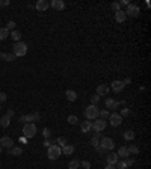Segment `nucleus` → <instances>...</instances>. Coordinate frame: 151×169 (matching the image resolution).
<instances>
[{"label":"nucleus","mask_w":151,"mask_h":169,"mask_svg":"<svg viewBox=\"0 0 151 169\" xmlns=\"http://www.w3.org/2000/svg\"><path fill=\"white\" fill-rule=\"evenodd\" d=\"M61 154H62V149H61V146H58V145H52V146L47 148V157H49L50 160L59 158Z\"/></svg>","instance_id":"4"},{"label":"nucleus","mask_w":151,"mask_h":169,"mask_svg":"<svg viewBox=\"0 0 151 169\" xmlns=\"http://www.w3.org/2000/svg\"><path fill=\"white\" fill-rule=\"evenodd\" d=\"M12 53L15 55V58H21V56H24V55L27 53V44L23 42V41L15 42L14 47H12Z\"/></svg>","instance_id":"1"},{"label":"nucleus","mask_w":151,"mask_h":169,"mask_svg":"<svg viewBox=\"0 0 151 169\" xmlns=\"http://www.w3.org/2000/svg\"><path fill=\"white\" fill-rule=\"evenodd\" d=\"M50 6L56 11H62V9H65V2L64 0H52Z\"/></svg>","instance_id":"12"},{"label":"nucleus","mask_w":151,"mask_h":169,"mask_svg":"<svg viewBox=\"0 0 151 169\" xmlns=\"http://www.w3.org/2000/svg\"><path fill=\"white\" fill-rule=\"evenodd\" d=\"M79 167H80V160L79 158H73L68 163V169H79Z\"/></svg>","instance_id":"23"},{"label":"nucleus","mask_w":151,"mask_h":169,"mask_svg":"<svg viewBox=\"0 0 151 169\" xmlns=\"http://www.w3.org/2000/svg\"><path fill=\"white\" fill-rule=\"evenodd\" d=\"M80 164H82L85 169H91V163H89V161H80Z\"/></svg>","instance_id":"40"},{"label":"nucleus","mask_w":151,"mask_h":169,"mask_svg":"<svg viewBox=\"0 0 151 169\" xmlns=\"http://www.w3.org/2000/svg\"><path fill=\"white\" fill-rule=\"evenodd\" d=\"M118 157H122V158H127V157H130V154H128V151H127V146H121L119 149H118Z\"/></svg>","instance_id":"22"},{"label":"nucleus","mask_w":151,"mask_h":169,"mask_svg":"<svg viewBox=\"0 0 151 169\" xmlns=\"http://www.w3.org/2000/svg\"><path fill=\"white\" fill-rule=\"evenodd\" d=\"M109 115H110V113H109V110H107V109H103V110H100V112H98V118H100V119H104V121H106V119H109Z\"/></svg>","instance_id":"26"},{"label":"nucleus","mask_w":151,"mask_h":169,"mask_svg":"<svg viewBox=\"0 0 151 169\" xmlns=\"http://www.w3.org/2000/svg\"><path fill=\"white\" fill-rule=\"evenodd\" d=\"M61 149H62V152H64L65 155H71V154L74 152V146H73V145H68V143H67V145H64Z\"/></svg>","instance_id":"21"},{"label":"nucleus","mask_w":151,"mask_h":169,"mask_svg":"<svg viewBox=\"0 0 151 169\" xmlns=\"http://www.w3.org/2000/svg\"><path fill=\"white\" fill-rule=\"evenodd\" d=\"M94 137H95V139H101V133H95Z\"/></svg>","instance_id":"47"},{"label":"nucleus","mask_w":151,"mask_h":169,"mask_svg":"<svg viewBox=\"0 0 151 169\" xmlns=\"http://www.w3.org/2000/svg\"><path fill=\"white\" fill-rule=\"evenodd\" d=\"M124 89V83L121 80H113L112 82V91L113 92H121Z\"/></svg>","instance_id":"14"},{"label":"nucleus","mask_w":151,"mask_h":169,"mask_svg":"<svg viewBox=\"0 0 151 169\" xmlns=\"http://www.w3.org/2000/svg\"><path fill=\"white\" fill-rule=\"evenodd\" d=\"M119 115H121V118H124V116H128V115H130V109H128V107H124V109H121V113H119Z\"/></svg>","instance_id":"36"},{"label":"nucleus","mask_w":151,"mask_h":169,"mask_svg":"<svg viewBox=\"0 0 151 169\" xmlns=\"http://www.w3.org/2000/svg\"><path fill=\"white\" fill-rule=\"evenodd\" d=\"M0 6H3V2H2V0H0Z\"/></svg>","instance_id":"50"},{"label":"nucleus","mask_w":151,"mask_h":169,"mask_svg":"<svg viewBox=\"0 0 151 169\" xmlns=\"http://www.w3.org/2000/svg\"><path fill=\"white\" fill-rule=\"evenodd\" d=\"M9 5H11L9 0H5V2H3V6H9Z\"/></svg>","instance_id":"49"},{"label":"nucleus","mask_w":151,"mask_h":169,"mask_svg":"<svg viewBox=\"0 0 151 169\" xmlns=\"http://www.w3.org/2000/svg\"><path fill=\"white\" fill-rule=\"evenodd\" d=\"M104 169H116V167H115V164H107Z\"/></svg>","instance_id":"46"},{"label":"nucleus","mask_w":151,"mask_h":169,"mask_svg":"<svg viewBox=\"0 0 151 169\" xmlns=\"http://www.w3.org/2000/svg\"><path fill=\"white\" fill-rule=\"evenodd\" d=\"M65 97H67L68 101H76V100H77V94H76V91H73V89H68V91L65 92Z\"/></svg>","instance_id":"19"},{"label":"nucleus","mask_w":151,"mask_h":169,"mask_svg":"<svg viewBox=\"0 0 151 169\" xmlns=\"http://www.w3.org/2000/svg\"><path fill=\"white\" fill-rule=\"evenodd\" d=\"M56 145H58V146L67 145V137H58V139H56Z\"/></svg>","instance_id":"31"},{"label":"nucleus","mask_w":151,"mask_h":169,"mask_svg":"<svg viewBox=\"0 0 151 169\" xmlns=\"http://www.w3.org/2000/svg\"><path fill=\"white\" fill-rule=\"evenodd\" d=\"M124 12H125L127 17H137L139 12H140V9H139V6H136L133 3H128V6H127V9Z\"/></svg>","instance_id":"6"},{"label":"nucleus","mask_w":151,"mask_h":169,"mask_svg":"<svg viewBox=\"0 0 151 169\" xmlns=\"http://www.w3.org/2000/svg\"><path fill=\"white\" fill-rule=\"evenodd\" d=\"M9 36L15 41V42H18V41H21V32H18V30H12L11 33H9Z\"/></svg>","instance_id":"25"},{"label":"nucleus","mask_w":151,"mask_h":169,"mask_svg":"<svg viewBox=\"0 0 151 169\" xmlns=\"http://www.w3.org/2000/svg\"><path fill=\"white\" fill-rule=\"evenodd\" d=\"M127 151H128V154H139V148L136 146V145H130V146H127Z\"/></svg>","instance_id":"29"},{"label":"nucleus","mask_w":151,"mask_h":169,"mask_svg":"<svg viewBox=\"0 0 151 169\" xmlns=\"http://www.w3.org/2000/svg\"><path fill=\"white\" fill-rule=\"evenodd\" d=\"M100 146H101L104 151H112V149L115 148V142H113V139H110V137H101Z\"/></svg>","instance_id":"5"},{"label":"nucleus","mask_w":151,"mask_h":169,"mask_svg":"<svg viewBox=\"0 0 151 169\" xmlns=\"http://www.w3.org/2000/svg\"><path fill=\"white\" fill-rule=\"evenodd\" d=\"M115 20L118 21V23H124L125 20H127V15H125V12L121 9V11H118V12H115Z\"/></svg>","instance_id":"18"},{"label":"nucleus","mask_w":151,"mask_h":169,"mask_svg":"<svg viewBox=\"0 0 151 169\" xmlns=\"http://www.w3.org/2000/svg\"><path fill=\"white\" fill-rule=\"evenodd\" d=\"M106 160H107V164H116L118 160H119V157H118L116 152H110V154H107Z\"/></svg>","instance_id":"16"},{"label":"nucleus","mask_w":151,"mask_h":169,"mask_svg":"<svg viewBox=\"0 0 151 169\" xmlns=\"http://www.w3.org/2000/svg\"><path fill=\"white\" fill-rule=\"evenodd\" d=\"M98 101H100V95H97V94H95V95H92V97H91V104L97 106V103H98Z\"/></svg>","instance_id":"35"},{"label":"nucleus","mask_w":151,"mask_h":169,"mask_svg":"<svg viewBox=\"0 0 151 169\" xmlns=\"http://www.w3.org/2000/svg\"><path fill=\"white\" fill-rule=\"evenodd\" d=\"M6 29L9 30V32H12V30H15V21H8V24H6Z\"/></svg>","instance_id":"33"},{"label":"nucleus","mask_w":151,"mask_h":169,"mask_svg":"<svg viewBox=\"0 0 151 169\" xmlns=\"http://www.w3.org/2000/svg\"><path fill=\"white\" fill-rule=\"evenodd\" d=\"M91 143H92V146H94V148H97V146L100 145V139H95V137H92V139H91Z\"/></svg>","instance_id":"37"},{"label":"nucleus","mask_w":151,"mask_h":169,"mask_svg":"<svg viewBox=\"0 0 151 169\" xmlns=\"http://www.w3.org/2000/svg\"><path fill=\"white\" fill-rule=\"evenodd\" d=\"M122 83H124V86H125V85L131 83V79H130V77H127V79H124V80H122Z\"/></svg>","instance_id":"43"},{"label":"nucleus","mask_w":151,"mask_h":169,"mask_svg":"<svg viewBox=\"0 0 151 169\" xmlns=\"http://www.w3.org/2000/svg\"><path fill=\"white\" fill-rule=\"evenodd\" d=\"M92 128H94L97 133L104 131V128H106V121H104V119H100V118L94 119V122H92Z\"/></svg>","instance_id":"8"},{"label":"nucleus","mask_w":151,"mask_h":169,"mask_svg":"<svg viewBox=\"0 0 151 169\" xmlns=\"http://www.w3.org/2000/svg\"><path fill=\"white\" fill-rule=\"evenodd\" d=\"M6 115H8L9 118H12V116L15 115V112H14V109H8V112H6Z\"/></svg>","instance_id":"41"},{"label":"nucleus","mask_w":151,"mask_h":169,"mask_svg":"<svg viewBox=\"0 0 151 169\" xmlns=\"http://www.w3.org/2000/svg\"><path fill=\"white\" fill-rule=\"evenodd\" d=\"M118 106H119V101H116V100H113V98H107V100H106V107H107V109L115 110V109H118Z\"/></svg>","instance_id":"15"},{"label":"nucleus","mask_w":151,"mask_h":169,"mask_svg":"<svg viewBox=\"0 0 151 169\" xmlns=\"http://www.w3.org/2000/svg\"><path fill=\"white\" fill-rule=\"evenodd\" d=\"M36 125L33 124V122H29V124H24V127H23V134H24V137L26 139H30V137H33L35 134H36Z\"/></svg>","instance_id":"3"},{"label":"nucleus","mask_w":151,"mask_h":169,"mask_svg":"<svg viewBox=\"0 0 151 169\" xmlns=\"http://www.w3.org/2000/svg\"><path fill=\"white\" fill-rule=\"evenodd\" d=\"M6 98H8V95H6L5 92H0V104L5 103V101H6Z\"/></svg>","instance_id":"38"},{"label":"nucleus","mask_w":151,"mask_h":169,"mask_svg":"<svg viewBox=\"0 0 151 169\" xmlns=\"http://www.w3.org/2000/svg\"><path fill=\"white\" fill-rule=\"evenodd\" d=\"M122 137H124L125 140H133V139H134V131H131V130H127V131H124Z\"/></svg>","instance_id":"27"},{"label":"nucleus","mask_w":151,"mask_h":169,"mask_svg":"<svg viewBox=\"0 0 151 169\" xmlns=\"http://www.w3.org/2000/svg\"><path fill=\"white\" fill-rule=\"evenodd\" d=\"M109 122H110V125H112V127H118V125H121L122 118H121V115H119V113L113 112V113H110V115H109Z\"/></svg>","instance_id":"7"},{"label":"nucleus","mask_w":151,"mask_h":169,"mask_svg":"<svg viewBox=\"0 0 151 169\" xmlns=\"http://www.w3.org/2000/svg\"><path fill=\"white\" fill-rule=\"evenodd\" d=\"M42 136H44V139H50V136H52V131H50V128H42Z\"/></svg>","instance_id":"32"},{"label":"nucleus","mask_w":151,"mask_h":169,"mask_svg":"<svg viewBox=\"0 0 151 169\" xmlns=\"http://www.w3.org/2000/svg\"><path fill=\"white\" fill-rule=\"evenodd\" d=\"M0 110H2V106H0Z\"/></svg>","instance_id":"52"},{"label":"nucleus","mask_w":151,"mask_h":169,"mask_svg":"<svg viewBox=\"0 0 151 169\" xmlns=\"http://www.w3.org/2000/svg\"><path fill=\"white\" fill-rule=\"evenodd\" d=\"M80 128H82V131H83V133L94 131V128H92V121H83V122L80 124Z\"/></svg>","instance_id":"13"},{"label":"nucleus","mask_w":151,"mask_h":169,"mask_svg":"<svg viewBox=\"0 0 151 169\" xmlns=\"http://www.w3.org/2000/svg\"><path fill=\"white\" fill-rule=\"evenodd\" d=\"M97 151H98V152H106V151H104V149H103V148H101V146H100V145H98V146H97Z\"/></svg>","instance_id":"48"},{"label":"nucleus","mask_w":151,"mask_h":169,"mask_svg":"<svg viewBox=\"0 0 151 169\" xmlns=\"http://www.w3.org/2000/svg\"><path fill=\"white\" fill-rule=\"evenodd\" d=\"M8 151H9V154H11V155H20V154L23 152V149H21L20 146H12V148H11V149H8Z\"/></svg>","instance_id":"28"},{"label":"nucleus","mask_w":151,"mask_h":169,"mask_svg":"<svg viewBox=\"0 0 151 169\" xmlns=\"http://www.w3.org/2000/svg\"><path fill=\"white\" fill-rule=\"evenodd\" d=\"M9 124H11V118H9L8 115H3L2 118H0V125H2L3 128L9 127Z\"/></svg>","instance_id":"20"},{"label":"nucleus","mask_w":151,"mask_h":169,"mask_svg":"<svg viewBox=\"0 0 151 169\" xmlns=\"http://www.w3.org/2000/svg\"><path fill=\"white\" fill-rule=\"evenodd\" d=\"M49 6H50V3L47 2V0H38L36 5H35L36 11H39V12H46L49 9Z\"/></svg>","instance_id":"10"},{"label":"nucleus","mask_w":151,"mask_h":169,"mask_svg":"<svg viewBox=\"0 0 151 169\" xmlns=\"http://www.w3.org/2000/svg\"><path fill=\"white\" fill-rule=\"evenodd\" d=\"M35 119H36V121H39V119H41V115H39L38 112H35Z\"/></svg>","instance_id":"45"},{"label":"nucleus","mask_w":151,"mask_h":169,"mask_svg":"<svg viewBox=\"0 0 151 169\" xmlns=\"http://www.w3.org/2000/svg\"><path fill=\"white\" fill-rule=\"evenodd\" d=\"M109 86H106V85H98V88H97V95H100V97H103V95H107L109 94Z\"/></svg>","instance_id":"17"},{"label":"nucleus","mask_w":151,"mask_h":169,"mask_svg":"<svg viewBox=\"0 0 151 169\" xmlns=\"http://www.w3.org/2000/svg\"><path fill=\"white\" fill-rule=\"evenodd\" d=\"M112 9L115 11V12H118V11H121V6H119V3H112Z\"/></svg>","instance_id":"39"},{"label":"nucleus","mask_w":151,"mask_h":169,"mask_svg":"<svg viewBox=\"0 0 151 169\" xmlns=\"http://www.w3.org/2000/svg\"><path fill=\"white\" fill-rule=\"evenodd\" d=\"M119 6H128V2H127V0H122V2L119 3Z\"/></svg>","instance_id":"44"},{"label":"nucleus","mask_w":151,"mask_h":169,"mask_svg":"<svg viewBox=\"0 0 151 169\" xmlns=\"http://www.w3.org/2000/svg\"><path fill=\"white\" fill-rule=\"evenodd\" d=\"M68 122H70L71 125H76V124L79 122V118H77L76 115H70V116H68Z\"/></svg>","instance_id":"30"},{"label":"nucleus","mask_w":151,"mask_h":169,"mask_svg":"<svg viewBox=\"0 0 151 169\" xmlns=\"http://www.w3.org/2000/svg\"><path fill=\"white\" fill-rule=\"evenodd\" d=\"M3 151V148H2V145H0V152H2Z\"/></svg>","instance_id":"51"},{"label":"nucleus","mask_w":151,"mask_h":169,"mask_svg":"<svg viewBox=\"0 0 151 169\" xmlns=\"http://www.w3.org/2000/svg\"><path fill=\"white\" fill-rule=\"evenodd\" d=\"M5 59H6L8 62H12V61H15L17 58H15V55H14V53H6V56H5Z\"/></svg>","instance_id":"34"},{"label":"nucleus","mask_w":151,"mask_h":169,"mask_svg":"<svg viewBox=\"0 0 151 169\" xmlns=\"http://www.w3.org/2000/svg\"><path fill=\"white\" fill-rule=\"evenodd\" d=\"M98 107L97 106H94V104H89L86 109H85V116L89 119V121H94V119H97L98 118Z\"/></svg>","instance_id":"2"},{"label":"nucleus","mask_w":151,"mask_h":169,"mask_svg":"<svg viewBox=\"0 0 151 169\" xmlns=\"http://www.w3.org/2000/svg\"><path fill=\"white\" fill-rule=\"evenodd\" d=\"M18 121H20V124H29V122H33V121H36V119H35V113H29V115H20Z\"/></svg>","instance_id":"11"},{"label":"nucleus","mask_w":151,"mask_h":169,"mask_svg":"<svg viewBox=\"0 0 151 169\" xmlns=\"http://www.w3.org/2000/svg\"><path fill=\"white\" fill-rule=\"evenodd\" d=\"M0 145H2V148L11 149V148L14 146V140H12L9 136H3L2 139H0Z\"/></svg>","instance_id":"9"},{"label":"nucleus","mask_w":151,"mask_h":169,"mask_svg":"<svg viewBox=\"0 0 151 169\" xmlns=\"http://www.w3.org/2000/svg\"><path fill=\"white\" fill-rule=\"evenodd\" d=\"M6 38H9V30L6 27H0V41H5Z\"/></svg>","instance_id":"24"},{"label":"nucleus","mask_w":151,"mask_h":169,"mask_svg":"<svg viewBox=\"0 0 151 169\" xmlns=\"http://www.w3.org/2000/svg\"><path fill=\"white\" fill-rule=\"evenodd\" d=\"M124 160H125V163H127V166H131V164L134 163V160H133V158H128V157H127V158H124Z\"/></svg>","instance_id":"42"}]
</instances>
